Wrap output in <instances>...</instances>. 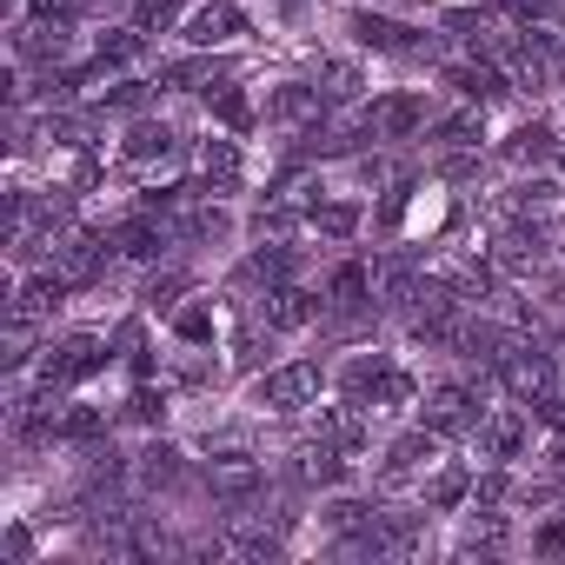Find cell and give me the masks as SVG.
Here are the masks:
<instances>
[{
	"label": "cell",
	"mask_w": 565,
	"mask_h": 565,
	"mask_svg": "<svg viewBox=\"0 0 565 565\" xmlns=\"http://www.w3.org/2000/svg\"><path fill=\"white\" fill-rule=\"evenodd\" d=\"M353 34H360L366 47H380V54H406V47H413V28L380 21V14H353Z\"/></svg>",
	"instance_id": "14"
},
{
	"label": "cell",
	"mask_w": 565,
	"mask_h": 565,
	"mask_svg": "<svg viewBox=\"0 0 565 565\" xmlns=\"http://www.w3.org/2000/svg\"><path fill=\"white\" fill-rule=\"evenodd\" d=\"M505 153H512V160H545V153H552V127H545V120H532V127H519Z\"/></svg>",
	"instance_id": "23"
},
{
	"label": "cell",
	"mask_w": 565,
	"mask_h": 565,
	"mask_svg": "<svg viewBox=\"0 0 565 565\" xmlns=\"http://www.w3.org/2000/svg\"><path fill=\"white\" fill-rule=\"evenodd\" d=\"M558 167H565V160H558Z\"/></svg>",
	"instance_id": "35"
},
{
	"label": "cell",
	"mask_w": 565,
	"mask_h": 565,
	"mask_svg": "<svg viewBox=\"0 0 565 565\" xmlns=\"http://www.w3.org/2000/svg\"><path fill=\"white\" fill-rule=\"evenodd\" d=\"M539 552H565V525H545L539 532Z\"/></svg>",
	"instance_id": "34"
},
{
	"label": "cell",
	"mask_w": 565,
	"mask_h": 565,
	"mask_svg": "<svg viewBox=\"0 0 565 565\" xmlns=\"http://www.w3.org/2000/svg\"><path fill=\"white\" fill-rule=\"evenodd\" d=\"M173 294H180V279H153V287H147V307H173Z\"/></svg>",
	"instance_id": "33"
},
{
	"label": "cell",
	"mask_w": 565,
	"mask_h": 565,
	"mask_svg": "<svg viewBox=\"0 0 565 565\" xmlns=\"http://www.w3.org/2000/svg\"><path fill=\"white\" fill-rule=\"evenodd\" d=\"M173 459H180V452H173V446H153V452H147V466H140V472H147V479H153V486H173V479H180V466H173Z\"/></svg>",
	"instance_id": "29"
},
{
	"label": "cell",
	"mask_w": 565,
	"mask_h": 565,
	"mask_svg": "<svg viewBox=\"0 0 565 565\" xmlns=\"http://www.w3.org/2000/svg\"><path fill=\"white\" fill-rule=\"evenodd\" d=\"M287 273H294V253H287V246H259V253L246 259V279H273V287H279Z\"/></svg>",
	"instance_id": "20"
},
{
	"label": "cell",
	"mask_w": 565,
	"mask_h": 565,
	"mask_svg": "<svg viewBox=\"0 0 565 565\" xmlns=\"http://www.w3.org/2000/svg\"><path fill=\"white\" fill-rule=\"evenodd\" d=\"M160 153H173V134L167 127H134V140H127V160H160Z\"/></svg>",
	"instance_id": "22"
},
{
	"label": "cell",
	"mask_w": 565,
	"mask_h": 565,
	"mask_svg": "<svg viewBox=\"0 0 565 565\" xmlns=\"http://www.w3.org/2000/svg\"><path fill=\"white\" fill-rule=\"evenodd\" d=\"M353 94H360V74H353L347 61H333V67H327V87H320V100H327V107H340V100H353Z\"/></svg>",
	"instance_id": "26"
},
{
	"label": "cell",
	"mask_w": 565,
	"mask_h": 565,
	"mask_svg": "<svg viewBox=\"0 0 565 565\" xmlns=\"http://www.w3.org/2000/svg\"><path fill=\"white\" fill-rule=\"evenodd\" d=\"M313 100H320L313 87H279V94L266 100V114H273V120H300V114H307Z\"/></svg>",
	"instance_id": "25"
},
{
	"label": "cell",
	"mask_w": 565,
	"mask_h": 565,
	"mask_svg": "<svg viewBox=\"0 0 565 565\" xmlns=\"http://www.w3.org/2000/svg\"><path fill=\"white\" fill-rule=\"evenodd\" d=\"M313 226L333 233V239H347V233L360 226V206H313Z\"/></svg>",
	"instance_id": "27"
},
{
	"label": "cell",
	"mask_w": 565,
	"mask_h": 565,
	"mask_svg": "<svg viewBox=\"0 0 565 565\" xmlns=\"http://www.w3.org/2000/svg\"><path fill=\"white\" fill-rule=\"evenodd\" d=\"M213 74H220L213 61H180V67H167L160 81H167V87H193V81H213Z\"/></svg>",
	"instance_id": "30"
},
{
	"label": "cell",
	"mask_w": 565,
	"mask_h": 565,
	"mask_svg": "<svg viewBox=\"0 0 565 565\" xmlns=\"http://www.w3.org/2000/svg\"><path fill=\"white\" fill-rule=\"evenodd\" d=\"M313 393H320V366H313V360L279 366V373L259 380V406H266V413H300V406H313Z\"/></svg>",
	"instance_id": "2"
},
{
	"label": "cell",
	"mask_w": 565,
	"mask_h": 565,
	"mask_svg": "<svg viewBox=\"0 0 565 565\" xmlns=\"http://www.w3.org/2000/svg\"><path fill=\"white\" fill-rule=\"evenodd\" d=\"M313 313H320V300L300 294V287H273V294H266V327H273V333H294V327H307Z\"/></svg>",
	"instance_id": "9"
},
{
	"label": "cell",
	"mask_w": 565,
	"mask_h": 565,
	"mask_svg": "<svg viewBox=\"0 0 565 565\" xmlns=\"http://www.w3.org/2000/svg\"><path fill=\"white\" fill-rule=\"evenodd\" d=\"M499 380H505V386H512V393H519V399L532 406V399H539V393L552 386V360H545V353H525V347H519V353H505V360H499Z\"/></svg>",
	"instance_id": "7"
},
{
	"label": "cell",
	"mask_w": 565,
	"mask_h": 565,
	"mask_svg": "<svg viewBox=\"0 0 565 565\" xmlns=\"http://www.w3.org/2000/svg\"><path fill=\"white\" fill-rule=\"evenodd\" d=\"M173 333H180L186 347H206V340H213V313H206V307H180V313H173Z\"/></svg>",
	"instance_id": "24"
},
{
	"label": "cell",
	"mask_w": 565,
	"mask_h": 565,
	"mask_svg": "<svg viewBox=\"0 0 565 565\" xmlns=\"http://www.w3.org/2000/svg\"><path fill=\"white\" fill-rule=\"evenodd\" d=\"M419 120H426V100L419 94H386L380 107H366V134H380V140H406Z\"/></svg>",
	"instance_id": "6"
},
{
	"label": "cell",
	"mask_w": 565,
	"mask_h": 565,
	"mask_svg": "<svg viewBox=\"0 0 565 565\" xmlns=\"http://www.w3.org/2000/svg\"><path fill=\"white\" fill-rule=\"evenodd\" d=\"M226 552H239V558H273V552H279V545H273V539H266V532H246V539H233V545H226Z\"/></svg>",
	"instance_id": "32"
},
{
	"label": "cell",
	"mask_w": 565,
	"mask_h": 565,
	"mask_svg": "<svg viewBox=\"0 0 565 565\" xmlns=\"http://www.w3.org/2000/svg\"><path fill=\"white\" fill-rule=\"evenodd\" d=\"M327 294H333V307H340V313H360V307L373 300V279H366V266H340Z\"/></svg>",
	"instance_id": "15"
},
{
	"label": "cell",
	"mask_w": 565,
	"mask_h": 565,
	"mask_svg": "<svg viewBox=\"0 0 565 565\" xmlns=\"http://www.w3.org/2000/svg\"><path fill=\"white\" fill-rule=\"evenodd\" d=\"M246 34V14L233 8V0H206V8L186 21V41L193 47H226V41H239Z\"/></svg>",
	"instance_id": "5"
},
{
	"label": "cell",
	"mask_w": 565,
	"mask_h": 565,
	"mask_svg": "<svg viewBox=\"0 0 565 565\" xmlns=\"http://www.w3.org/2000/svg\"><path fill=\"white\" fill-rule=\"evenodd\" d=\"M54 433H61V439H100V433H107V413H100V406H74V413H61Z\"/></svg>",
	"instance_id": "21"
},
{
	"label": "cell",
	"mask_w": 565,
	"mask_h": 565,
	"mask_svg": "<svg viewBox=\"0 0 565 565\" xmlns=\"http://www.w3.org/2000/svg\"><path fill=\"white\" fill-rule=\"evenodd\" d=\"M107 360H114V353H107V340H94V333H74V340L47 347L41 373H47V386H81V380H94Z\"/></svg>",
	"instance_id": "1"
},
{
	"label": "cell",
	"mask_w": 565,
	"mask_h": 565,
	"mask_svg": "<svg viewBox=\"0 0 565 565\" xmlns=\"http://www.w3.org/2000/svg\"><path fill=\"white\" fill-rule=\"evenodd\" d=\"M479 452L486 459H512L519 452V439H525V413H492V419H479Z\"/></svg>",
	"instance_id": "10"
},
{
	"label": "cell",
	"mask_w": 565,
	"mask_h": 565,
	"mask_svg": "<svg viewBox=\"0 0 565 565\" xmlns=\"http://www.w3.org/2000/svg\"><path fill=\"white\" fill-rule=\"evenodd\" d=\"M206 100H213V120H220V127H233V134H246V127H253V107H246V94H239V87H220V94H206Z\"/></svg>",
	"instance_id": "17"
},
{
	"label": "cell",
	"mask_w": 565,
	"mask_h": 565,
	"mask_svg": "<svg viewBox=\"0 0 565 565\" xmlns=\"http://www.w3.org/2000/svg\"><path fill=\"white\" fill-rule=\"evenodd\" d=\"M347 399H360V406H366V399L399 406V399H413V380H406V373H393V366L373 353V360H353V366H347Z\"/></svg>",
	"instance_id": "3"
},
{
	"label": "cell",
	"mask_w": 565,
	"mask_h": 565,
	"mask_svg": "<svg viewBox=\"0 0 565 565\" xmlns=\"http://www.w3.org/2000/svg\"><path fill=\"white\" fill-rule=\"evenodd\" d=\"M320 439L340 446V452H360V446H366V406H360V399L320 406Z\"/></svg>",
	"instance_id": "8"
},
{
	"label": "cell",
	"mask_w": 565,
	"mask_h": 565,
	"mask_svg": "<svg viewBox=\"0 0 565 565\" xmlns=\"http://www.w3.org/2000/svg\"><path fill=\"white\" fill-rule=\"evenodd\" d=\"M200 173H206V193H233V186H239V153H233V140H206V147H200Z\"/></svg>",
	"instance_id": "13"
},
{
	"label": "cell",
	"mask_w": 565,
	"mask_h": 565,
	"mask_svg": "<svg viewBox=\"0 0 565 565\" xmlns=\"http://www.w3.org/2000/svg\"><path fill=\"white\" fill-rule=\"evenodd\" d=\"M127 413H134V419H160V413H167V393H153V386L140 380V386H134V399H127Z\"/></svg>",
	"instance_id": "31"
},
{
	"label": "cell",
	"mask_w": 565,
	"mask_h": 565,
	"mask_svg": "<svg viewBox=\"0 0 565 565\" xmlns=\"http://www.w3.org/2000/svg\"><path fill=\"white\" fill-rule=\"evenodd\" d=\"M173 14H180V0H140V8H134V28L153 34V28H167Z\"/></svg>",
	"instance_id": "28"
},
{
	"label": "cell",
	"mask_w": 565,
	"mask_h": 565,
	"mask_svg": "<svg viewBox=\"0 0 565 565\" xmlns=\"http://www.w3.org/2000/svg\"><path fill=\"white\" fill-rule=\"evenodd\" d=\"M452 87H459L472 107H492V100H505V94H512V81H505L499 67H452Z\"/></svg>",
	"instance_id": "12"
},
{
	"label": "cell",
	"mask_w": 565,
	"mask_h": 565,
	"mask_svg": "<svg viewBox=\"0 0 565 565\" xmlns=\"http://www.w3.org/2000/svg\"><path fill=\"white\" fill-rule=\"evenodd\" d=\"M466 486H472V479H466V466H446V472L426 486V505H433V512H452V505L466 499Z\"/></svg>",
	"instance_id": "19"
},
{
	"label": "cell",
	"mask_w": 565,
	"mask_h": 565,
	"mask_svg": "<svg viewBox=\"0 0 565 565\" xmlns=\"http://www.w3.org/2000/svg\"><path fill=\"white\" fill-rule=\"evenodd\" d=\"M433 140H439V147H479V140H486V120H479V114H452V120L433 127Z\"/></svg>",
	"instance_id": "18"
},
{
	"label": "cell",
	"mask_w": 565,
	"mask_h": 565,
	"mask_svg": "<svg viewBox=\"0 0 565 565\" xmlns=\"http://www.w3.org/2000/svg\"><path fill=\"white\" fill-rule=\"evenodd\" d=\"M426 426L439 439H459V433H479V393L472 386H439L426 399Z\"/></svg>",
	"instance_id": "4"
},
{
	"label": "cell",
	"mask_w": 565,
	"mask_h": 565,
	"mask_svg": "<svg viewBox=\"0 0 565 565\" xmlns=\"http://www.w3.org/2000/svg\"><path fill=\"white\" fill-rule=\"evenodd\" d=\"M160 246H167V233L153 226V213H140V220L120 226V253L127 259H160Z\"/></svg>",
	"instance_id": "16"
},
{
	"label": "cell",
	"mask_w": 565,
	"mask_h": 565,
	"mask_svg": "<svg viewBox=\"0 0 565 565\" xmlns=\"http://www.w3.org/2000/svg\"><path fill=\"white\" fill-rule=\"evenodd\" d=\"M433 446H439V433H433V426H426V433H406V439H393V452H386V486L413 479V472L433 459Z\"/></svg>",
	"instance_id": "11"
}]
</instances>
